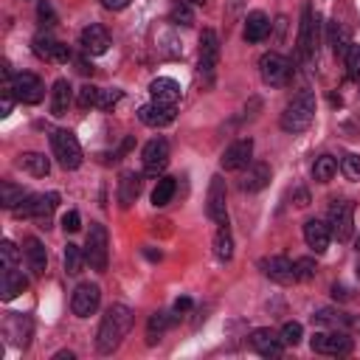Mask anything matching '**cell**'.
Instances as JSON below:
<instances>
[{
  "label": "cell",
  "mask_w": 360,
  "mask_h": 360,
  "mask_svg": "<svg viewBox=\"0 0 360 360\" xmlns=\"http://www.w3.org/2000/svg\"><path fill=\"white\" fill-rule=\"evenodd\" d=\"M132 309L127 304H112L104 315H101V323H98V332H96V349L98 354H112L121 340L127 338V332L132 329Z\"/></svg>",
  "instance_id": "1"
},
{
  "label": "cell",
  "mask_w": 360,
  "mask_h": 360,
  "mask_svg": "<svg viewBox=\"0 0 360 360\" xmlns=\"http://www.w3.org/2000/svg\"><path fill=\"white\" fill-rule=\"evenodd\" d=\"M315 118V93L312 90H301L298 96H292V101L284 107L281 112V129L290 132V135H298L304 132Z\"/></svg>",
  "instance_id": "2"
},
{
  "label": "cell",
  "mask_w": 360,
  "mask_h": 360,
  "mask_svg": "<svg viewBox=\"0 0 360 360\" xmlns=\"http://www.w3.org/2000/svg\"><path fill=\"white\" fill-rule=\"evenodd\" d=\"M295 51H298V59L301 62L315 59V51H318V14H315V8L309 3H304V8H301Z\"/></svg>",
  "instance_id": "3"
},
{
  "label": "cell",
  "mask_w": 360,
  "mask_h": 360,
  "mask_svg": "<svg viewBox=\"0 0 360 360\" xmlns=\"http://www.w3.org/2000/svg\"><path fill=\"white\" fill-rule=\"evenodd\" d=\"M84 259L93 270L104 273L107 262H110V239H107V228L101 222H90L87 231V242H84Z\"/></svg>",
  "instance_id": "4"
},
{
  "label": "cell",
  "mask_w": 360,
  "mask_h": 360,
  "mask_svg": "<svg viewBox=\"0 0 360 360\" xmlns=\"http://www.w3.org/2000/svg\"><path fill=\"white\" fill-rule=\"evenodd\" d=\"M51 146H53V158L59 160L62 169H79L82 166V146L70 129H56L51 135Z\"/></svg>",
  "instance_id": "5"
},
{
  "label": "cell",
  "mask_w": 360,
  "mask_h": 360,
  "mask_svg": "<svg viewBox=\"0 0 360 360\" xmlns=\"http://www.w3.org/2000/svg\"><path fill=\"white\" fill-rule=\"evenodd\" d=\"M259 73H262V82H264V84H270V87H281V84L290 82V76H292V65H290V59H284L281 53L270 51V53H264V56L259 59Z\"/></svg>",
  "instance_id": "6"
},
{
  "label": "cell",
  "mask_w": 360,
  "mask_h": 360,
  "mask_svg": "<svg viewBox=\"0 0 360 360\" xmlns=\"http://www.w3.org/2000/svg\"><path fill=\"white\" fill-rule=\"evenodd\" d=\"M329 231H332V236L338 242L352 239V231H354V202L335 200L329 205Z\"/></svg>",
  "instance_id": "7"
},
{
  "label": "cell",
  "mask_w": 360,
  "mask_h": 360,
  "mask_svg": "<svg viewBox=\"0 0 360 360\" xmlns=\"http://www.w3.org/2000/svg\"><path fill=\"white\" fill-rule=\"evenodd\" d=\"M309 346H312V352H318V354L340 357V354H349L354 343H352L349 332H343V329H332V332H315L312 340H309Z\"/></svg>",
  "instance_id": "8"
},
{
  "label": "cell",
  "mask_w": 360,
  "mask_h": 360,
  "mask_svg": "<svg viewBox=\"0 0 360 360\" xmlns=\"http://www.w3.org/2000/svg\"><path fill=\"white\" fill-rule=\"evenodd\" d=\"M217 65H219V37H217V31L205 28L200 34V76L205 82H211L217 73Z\"/></svg>",
  "instance_id": "9"
},
{
  "label": "cell",
  "mask_w": 360,
  "mask_h": 360,
  "mask_svg": "<svg viewBox=\"0 0 360 360\" xmlns=\"http://www.w3.org/2000/svg\"><path fill=\"white\" fill-rule=\"evenodd\" d=\"M141 160H143V172L149 177H160L163 169L169 166V143L163 138H152L143 152H141Z\"/></svg>",
  "instance_id": "10"
},
{
  "label": "cell",
  "mask_w": 360,
  "mask_h": 360,
  "mask_svg": "<svg viewBox=\"0 0 360 360\" xmlns=\"http://www.w3.org/2000/svg\"><path fill=\"white\" fill-rule=\"evenodd\" d=\"M11 90H14L17 101H22V104H39L45 96V84L37 73H17L11 79Z\"/></svg>",
  "instance_id": "11"
},
{
  "label": "cell",
  "mask_w": 360,
  "mask_h": 360,
  "mask_svg": "<svg viewBox=\"0 0 360 360\" xmlns=\"http://www.w3.org/2000/svg\"><path fill=\"white\" fill-rule=\"evenodd\" d=\"M98 301H101L98 284L84 281V284H79V287L73 290V295H70V309H73V315H79V318H90V315L98 309Z\"/></svg>",
  "instance_id": "12"
},
{
  "label": "cell",
  "mask_w": 360,
  "mask_h": 360,
  "mask_svg": "<svg viewBox=\"0 0 360 360\" xmlns=\"http://www.w3.org/2000/svg\"><path fill=\"white\" fill-rule=\"evenodd\" d=\"M34 53L39 56V59H45V62H68L70 59V48L65 45V42H59L56 37H51L48 31H39L37 37H34Z\"/></svg>",
  "instance_id": "13"
},
{
  "label": "cell",
  "mask_w": 360,
  "mask_h": 360,
  "mask_svg": "<svg viewBox=\"0 0 360 360\" xmlns=\"http://www.w3.org/2000/svg\"><path fill=\"white\" fill-rule=\"evenodd\" d=\"M205 214L217 222V225H228V208H225V180L219 174L211 177L208 186V197H205Z\"/></svg>",
  "instance_id": "14"
},
{
  "label": "cell",
  "mask_w": 360,
  "mask_h": 360,
  "mask_svg": "<svg viewBox=\"0 0 360 360\" xmlns=\"http://www.w3.org/2000/svg\"><path fill=\"white\" fill-rule=\"evenodd\" d=\"M259 267H262V273H264L270 281H276V284H292V281H298V276H295V262H290L287 256H267V259L259 262Z\"/></svg>",
  "instance_id": "15"
},
{
  "label": "cell",
  "mask_w": 360,
  "mask_h": 360,
  "mask_svg": "<svg viewBox=\"0 0 360 360\" xmlns=\"http://www.w3.org/2000/svg\"><path fill=\"white\" fill-rule=\"evenodd\" d=\"M250 158H253V141L250 138H239L222 152L219 163H222L225 172H239V169H245L250 163Z\"/></svg>",
  "instance_id": "16"
},
{
  "label": "cell",
  "mask_w": 360,
  "mask_h": 360,
  "mask_svg": "<svg viewBox=\"0 0 360 360\" xmlns=\"http://www.w3.org/2000/svg\"><path fill=\"white\" fill-rule=\"evenodd\" d=\"M79 45L84 48V53H90V56H101V53H107V48H110V34H107L104 25L90 22L87 28H82Z\"/></svg>",
  "instance_id": "17"
},
{
  "label": "cell",
  "mask_w": 360,
  "mask_h": 360,
  "mask_svg": "<svg viewBox=\"0 0 360 360\" xmlns=\"http://www.w3.org/2000/svg\"><path fill=\"white\" fill-rule=\"evenodd\" d=\"M270 174H273V169H270V163H264V160H250L248 166H245V174H242V183H239V188L242 191H262L267 183H270Z\"/></svg>",
  "instance_id": "18"
},
{
  "label": "cell",
  "mask_w": 360,
  "mask_h": 360,
  "mask_svg": "<svg viewBox=\"0 0 360 360\" xmlns=\"http://www.w3.org/2000/svg\"><path fill=\"white\" fill-rule=\"evenodd\" d=\"M250 346H253V352H259L262 357H278L281 349H284L281 338H278L273 329H253V332H250Z\"/></svg>",
  "instance_id": "19"
},
{
  "label": "cell",
  "mask_w": 360,
  "mask_h": 360,
  "mask_svg": "<svg viewBox=\"0 0 360 360\" xmlns=\"http://www.w3.org/2000/svg\"><path fill=\"white\" fill-rule=\"evenodd\" d=\"M138 118H141V124H146V127H166V124L174 121V107H172V104H158V101H152V104H143V107L138 110Z\"/></svg>",
  "instance_id": "20"
},
{
  "label": "cell",
  "mask_w": 360,
  "mask_h": 360,
  "mask_svg": "<svg viewBox=\"0 0 360 360\" xmlns=\"http://www.w3.org/2000/svg\"><path fill=\"white\" fill-rule=\"evenodd\" d=\"M304 239H307V245H309L315 253H323V250L329 248V239H332L329 222H321V219H307V222H304Z\"/></svg>",
  "instance_id": "21"
},
{
  "label": "cell",
  "mask_w": 360,
  "mask_h": 360,
  "mask_svg": "<svg viewBox=\"0 0 360 360\" xmlns=\"http://www.w3.org/2000/svg\"><path fill=\"white\" fill-rule=\"evenodd\" d=\"M312 321L318 323V326H329V329H360V321L357 318H352L349 312H343V309H318L315 315H312Z\"/></svg>",
  "instance_id": "22"
},
{
  "label": "cell",
  "mask_w": 360,
  "mask_h": 360,
  "mask_svg": "<svg viewBox=\"0 0 360 360\" xmlns=\"http://www.w3.org/2000/svg\"><path fill=\"white\" fill-rule=\"evenodd\" d=\"M149 93H152V98L158 104H172L174 107L177 98H180V84L174 79H169V76H158V79H152Z\"/></svg>",
  "instance_id": "23"
},
{
  "label": "cell",
  "mask_w": 360,
  "mask_h": 360,
  "mask_svg": "<svg viewBox=\"0 0 360 360\" xmlns=\"http://www.w3.org/2000/svg\"><path fill=\"white\" fill-rule=\"evenodd\" d=\"M22 253H25V262L31 267L34 276H42L45 267H48V253H45V245L37 239V236H28L22 242Z\"/></svg>",
  "instance_id": "24"
},
{
  "label": "cell",
  "mask_w": 360,
  "mask_h": 360,
  "mask_svg": "<svg viewBox=\"0 0 360 360\" xmlns=\"http://www.w3.org/2000/svg\"><path fill=\"white\" fill-rule=\"evenodd\" d=\"M25 287H28V278L17 267L3 270V278H0V295H3V301H14L20 292H25Z\"/></svg>",
  "instance_id": "25"
},
{
  "label": "cell",
  "mask_w": 360,
  "mask_h": 360,
  "mask_svg": "<svg viewBox=\"0 0 360 360\" xmlns=\"http://www.w3.org/2000/svg\"><path fill=\"white\" fill-rule=\"evenodd\" d=\"M270 28H273V22L264 11H250L248 20H245V39L248 42H262L270 34Z\"/></svg>",
  "instance_id": "26"
},
{
  "label": "cell",
  "mask_w": 360,
  "mask_h": 360,
  "mask_svg": "<svg viewBox=\"0 0 360 360\" xmlns=\"http://www.w3.org/2000/svg\"><path fill=\"white\" fill-rule=\"evenodd\" d=\"M141 194V174L135 172H124L121 180H118V205L121 208H129Z\"/></svg>",
  "instance_id": "27"
},
{
  "label": "cell",
  "mask_w": 360,
  "mask_h": 360,
  "mask_svg": "<svg viewBox=\"0 0 360 360\" xmlns=\"http://www.w3.org/2000/svg\"><path fill=\"white\" fill-rule=\"evenodd\" d=\"M70 98H73V87L68 79H56L53 82V90H51V112L53 115H65L68 107H70Z\"/></svg>",
  "instance_id": "28"
},
{
  "label": "cell",
  "mask_w": 360,
  "mask_h": 360,
  "mask_svg": "<svg viewBox=\"0 0 360 360\" xmlns=\"http://www.w3.org/2000/svg\"><path fill=\"white\" fill-rule=\"evenodd\" d=\"M59 202V194L56 191H48V194H37V202H34V219L39 222V228H51V217H53V208Z\"/></svg>",
  "instance_id": "29"
},
{
  "label": "cell",
  "mask_w": 360,
  "mask_h": 360,
  "mask_svg": "<svg viewBox=\"0 0 360 360\" xmlns=\"http://www.w3.org/2000/svg\"><path fill=\"white\" fill-rule=\"evenodd\" d=\"M329 45H332L335 56H346V51L352 48V34H349V28H346L343 22H338V20L329 22Z\"/></svg>",
  "instance_id": "30"
},
{
  "label": "cell",
  "mask_w": 360,
  "mask_h": 360,
  "mask_svg": "<svg viewBox=\"0 0 360 360\" xmlns=\"http://www.w3.org/2000/svg\"><path fill=\"white\" fill-rule=\"evenodd\" d=\"M20 166H22L28 174H34V177H45V174L51 172V160H48L42 152H22V155H20Z\"/></svg>",
  "instance_id": "31"
},
{
  "label": "cell",
  "mask_w": 360,
  "mask_h": 360,
  "mask_svg": "<svg viewBox=\"0 0 360 360\" xmlns=\"http://www.w3.org/2000/svg\"><path fill=\"white\" fill-rule=\"evenodd\" d=\"M174 318L169 315V312H152L149 315V321H146V343L149 346H155L158 340H160V335L169 329V323H172Z\"/></svg>",
  "instance_id": "32"
},
{
  "label": "cell",
  "mask_w": 360,
  "mask_h": 360,
  "mask_svg": "<svg viewBox=\"0 0 360 360\" xmlns=\"http://www.w3.org/2000/svg\"><path fill=\"white\" fill-rule=\"evenodd\" d=\"M6 332H8V338L17 343V346H28V340H31V321L28 318H20V315H14L8 323H6Z\"/></svg>",
  "instance_id": "33"
},
{
  "label": "cell",
  "mask_w": 360,
  "mask_h": 360,
  "mask_svg": "<svg viewBox=\"0 0 360 360\" xmlns=\"http://www.w3.org/2000/svg\"><path fill=\"white\" fill-rule=\"evenodd\" d=\"M214 256L219 262H231L233 259V236H231L228 225H219V231L214 236Z\"/></svg>",
  "instance_id": "34"
},
{
  "label": "cell",
  "mask_w": 360,
  "mask_h": 360,
  "mask_svg": "<svg viewBox=\"0 0 360 360\" xmlns=\"http://www.w3.org/2000/svg\"><path fill=\"white\" fill-rule=\"evenodd\" d=\"M174 188H177V183H174L172 177H158V183H155V188H152V205H155V208L169 205L172 197H174Z\"/></svg>",
  "instance_id": "35"
},
{
  "label": "cell",
  "mask_w": 360,
  "mask_h": 360,
  "mask_svg": "<svg viewBox=\"0 0 360 360\" xmlns=\"http://www.w3.org/2000/svg\"><path fill=\"white\" fill-rule=\"evenodd\" d=\"M22 200H25L22 186H17V183H11V180H3V183H0V202H3V208L14 211Z\"/></svg>",
  "instance_id": "36"
},
{
  "label": "cell",
  "mask_w": 360,
  "mask_h": 360,
  "mask_svg": "<svg viewBox=\"0 0 360 360\" xmlns=\"http://www.w3.org/2000/svg\"><path fill=\"white\" fill-rule=\"evenodd\" d=\"M335 172H338V160H335L332 155L315 158V163H312V177H315L318 183H329V180L335 177Z\"/></svg>",
  "instance_id": "37"
},
{
  "label": "cell",
  "mask_w": 360,
  "mask_h": 360,
  "mask_svg": "<svg viewBox=\"0 0 360 360\" xmlns=\"http://www.w3.org/2000/svg\"><path fill=\"white\" fill-rule=\"evenodd\" d=\"M62 259H65V270H68L70 276L82 273V267H84V262H87V259H84V250H82L79 245H73V242L65 245V256H62Z\"/></svg>",
  "instance_id": "38"
},
{
  "label": "cell",
  "mask_w": 360,
  "mask_h": 360,
  "mask_svg": "<svg viewBox=\"0 0 360 360\" xmlns=\"http://www.w3.org/2000/svg\"><path fill=\"white\" fill-rule=\"evenodd\" d=\"M301 335H304V326L298 321H287L281 326V332H278V338H281L284 346H298L301 343Z\"/></svg>",
  "instance_id": "39"
},
{
  "label": "cell",
  "mask_w": 360,
  "mask_h": 360,
  "mask_svg": "<svg viewBox=\"0 0 360 360\" xmlns=\"http://www.w3.org/2000/svg\"><path fill=\"white\" fill-rule=\"evenodd\" d=\"M169 20H172L174 25L188 28V25L194 22V11L188 8V3H174V6H172V11H169Z\"/></svg>",
  "instance_id": "40"
},
{
  "label": "cell",
  "mask_w": 360,
  "mask_h": 360,
  "mask_svg": "<svg viewBox=\"0 0 360 360\" xmlns=\"http://www.w3.org/2000/svg\"><path fill=\"white\" fill-rule=\"evenodd\" d=\"M315 273H318V264H315L312 256L295 259V276H298V281H309V278H315Z\"/></svg>",
  "instance_id": "41"
},
{
  "label": "cell",
  "mask_w": 360,
  "mask_h": 360,
  "mask_svg": "<svg viewBox=\"0 0 360 360\" xmlns=\"http://www.w3.org/2000/svg\"><path fill=\"white\" fill-rule=\"evenodd\" d=\"M98 93H101V87H96V84H84V87H79V107L82 110H87V107H96L98 104Z\"/></svg>",
  "instance_id": "42"
},
{
  "label": "cell",
  "mask_w": 360,
  "mask_h": 360,
  "mask_svg": "<svg viewBox=\"0 0 360 360\" xmlns=\"http://www.w3.org/2000/svg\"><path fill=\"white\" fill-rule=\"evenodd\" d=\"M0 259H3V270H8V267H17L20 250H17V245H14L11 239H3V245H0Z\"/></svg>",
  "instance_id": "43"
},
{
  "label": "cell",
  "mask_w": 360,
  "mask_h": 360,
  "mask_svg": "<svg viewBox=\"0 0 360 360\" xmlns=\"http://www.w3.org/2000/svg\"><path fill=\"white\" fill-rule=\"evenodd\" d=\"M340 172L346 174V180H360V155H343Z\"/></svg>",
  "instance_id": "44"
},
{
  "label": "cell",
  "mask_w": 360,
  "mask_h": 360,
  "mask_svg": "<svg viewBox=\"0 0 360 360\" xmlns=\"http://www.w3.org/2000/svg\"><path fill=\"white\" fill-rule=\"evenodd\" d=\"M343 59H346V68H349V76L360 82V45H357V42H352V48L346 51V56H343Z\"/></svg>",
  "instance_id": "45"
},
{
  "label": "cell",
  "mask_w": 360,
  "mask_h": 360,
  "mask_svg": "<svg viewBox=\"0 0 360 360\" xmlns=\"http://www.w3.org/2000/svg\"><path fill=\"white\" fill-rule=\"evenodd\" d=\"M118 101H121V90L112 87V90H101V93H98V104H96V107H98V110H112Z\"/></svg>",
  "instance_id": "46"
},
{
  "label": "cell",
  "mask_w": 360,
  "mask_h": 360,
  "mask_svg": "<svg viewBox=\"0 0 360 360\" xmlns=\"http://www.w3.org/2000/svg\"><path fill=\"white\" fill-rule=\"evenodd\" d=\"M37 17H39V22L48 25V28L56 22V14H53V8H51L48 0H39V3H37Z\"/></svg>",
  "instance_id": "47"
},
{
  "label": "cell",
  "mask_w": 360,
  "mask_h": 360,
  "mask_svg": "<svg viewBox=\"0 0 360 360\" xmlns=\"http://www.w3.org/2000/svg\"><path fill=\"white\" fill-rule=\"evenodd\" d=\"M62 228H65L68 233H76V231L82 228V217H79V211H68V214L62 217Z\"/></svg>",
  "instance_id": "48"
},
{
  "label": "cell",
  "mask_w": 360,
  "mask_h": 360,
  "mask_svg": "<svg viewBox=\"0 0 360 360\" xmlns=\"http://www.w3.org/2000/svg\"><path fill=\"white\" fill-rule=\"evenodd\" d=\"M101 6H104L107 11H121V8L129 6V0H101Z\"/></svg>",
  "instance_id": "49"
},
{
  "label": "cell",
  "mask_w": 360,
  "mask_h": 360,
  "mask_svg": "<svg viewBox=\"0 0 360 360\" xmlns=\"http://www.w3.org/2000/svg\"><path fill=\"white\" fill-rule=\"evenodd\" d=\"M295 205H301V208L309 205V194H307L304 188H295Z\"/></svg>",
  "instance_id": "50"
},
{
  "label": "cell",
  "mask_w": 360,
  "mask_h": 360,
  "mask_svg": "<svg viewBox=\"0 0 360 360\" xmlns=\"http://www.w3.org/2000/svg\"><path fill=\"white\" fill-rule=\"evenodd\" d=\"M191 309V298H177L174 301V312H188Z\"/></svg>",
  "instance_id": "51"
},
{
  "label": "cell",
  "mask_w": 360,
  "mask_h": 360,
  "mask_svg": "<svg viewBox=\"0 0 360 360\" xmlns=\"http://www.w3.org/2000/svg\"><path fill=\"white\" fill-rule=\"evenodd\" d=\"M332 295H335V298H349L346 287H340V284H335V287H332Z\"/></svg>",
  "instance_id": "52"
},
{
  "label": "cell",
  "mask_w": 360,
  "mask_h": 360,
  "mask_svg": "<svg viewBox=\"0 0 360 360\" xmlns=\"http://www.w3.org/2000/svg\"><path fill=\"white\" fill-rule=\"evenodd\" d=\"M73 357H76L73 352H56V354H53V360H73Z\"/></svg>",
  "instance_id": "53"
},
{
  "label": "cell",
  "mask_w": 360,
  "mask_h": 360,
  "mask_svg": "<svg viewBox=\"0 0 360 360\" xmlns=\"http://www.w3.org/2000/svg\"><path fill=\"white\" fill-rule=\"evenodd\" d=\"M354 248H357V250H360V236H357V239H354Z\"/></svg>",
  "instance_id": "54"
},
{
  "label": "cell",
  "mask_w": 360,
  "mask_h": 360,
  "mask_svg": "<svg viewBox=\"0 0 360 360\" xmlns=\"http://www.w3.org/2000/svg\"><path fill=\"white\" fill-rule=\"evenodd\" d=\"M191 3H197V6H202V3H205V0H191Z\"/></svg>",
  "instance_id": "55"
},
{
  "label": "cell",
  "mask_w": 360,
  "mask_h": 360,
  "mask_svg": "<svg viewBox=\"0 0 360 360\" xmlns=\"http://www.w3.org/2000/svg\"><path fill=\"white\" fill-rule=\"evenodd\" d=\"M357 278H360V262H357Z\"/></svg>",
  "instance_id": "56"
}]
</instances>
